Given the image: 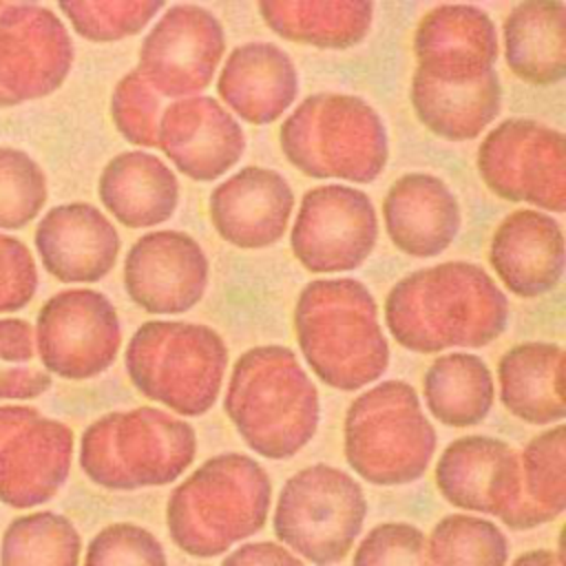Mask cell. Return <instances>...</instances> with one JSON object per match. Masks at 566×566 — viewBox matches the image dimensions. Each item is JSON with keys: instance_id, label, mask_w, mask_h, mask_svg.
Instances as JSON below:
<instances>
[{"instance_id": "obj_1", "label": "cell", "mask_w": 566, "mask_h": 566, "mask_svg": "<svg viewBox=\"0 0 566 566\" xmlns=\"http://www.w3.org/2000/svg\"><path fill=\"white\" fill-rule=\"evenodd\" d=\"M385 323L394 340L416 354L484 347L506 329L509 298L484 268L444 261L394 283Z\"/></svg>"}, {"instance_id": "obj_2", "label": "cell", "mask_w": 566, "mask_h": 566, "mask_svg": "<svg viewBox=\"0 0 566 566\" xmlns=\"http://www.w3.org/2000/svg\"><path fill=\"white\" fill-rule=\"evenodd\" d=\"M294 332L305 363L327 387L363 389L389 365L378 305L356 279L310 281L294 305Z\"/></svg>"}, {"instance_id": "obj_3", "label": "cell", "mask_w": 566, "mask_h": 566, "mask_svg": "<svg viewBox=\"0 0 566 566\" xmlns=\"http://www.w3.org/2000/svg\"><path fill=\"white\" fill-rule=\"evenodd\" d=\"M223 409L243 442L268 460L296 455L321 422L318 389L283 345H259L237 358Z\"/></svg>"}, {"instance_id": "obj_4", "label": "cell", "mask_w": 566, "mask_h": 566, "mask_svg": "<svg viewBox=\"0 0 566 566\" xmlns=\"http://www.w3.org/2000/svg\"><path fill=\"white\" fill-rule=\"evenodd\" d=\"M272 482L245 453H219L179 482L166 502L172 544L186 555L208 559L256 535L270 513Z\"/></svg>"}, {"instance_id": "obj_5", "label": "cell", "mask_w": 566, "mask_h": 566, "mask_svg": "<svg viewBox=\"0 0 566 566\" xmlns=\"http://www.w3.org/2000/svg\"><path fill=\"white\" fill-rule=\"evenodd\" d=\"M285 159L314 179L374 181L389 159L378 111L363 97L323 91L307 95L281 124Z\"/></svg>"}, {"instance_id": "obj_6", "label": "cell", "mask_w": 566, "mask_h": 566, "mask_svg": "<svg viewBox=\"0 0 566 566\" xmlns=\"http://www.w3.org/2000/svg\"><path fill=\"white\" fill-rule=\"evenodd\" d=\"M195 455V429L157 407L111 411L91 422L80 440L82 471L111 491L170 484Z\"/></svg>"}, {"instance_id": "obj_7", "label": "cell", "mask_w": 566, "mask_h": 566, "mask_svg": "<svg viewBox=\"0 0 566 566\" xmlns=\"http://www.w3.org/2000/svg\"><path fill=\"white\" fill-rule=\"evenodd\" d=\"M126 371L146 398L197 418L219 398L228 347L219 332L188 321H146L126 345Z\"/></svg>"}, {"instance_id": "obj_8", "label": "cell", "mask_w": 566, "mask_h": 566, "mask_svg": "<svg viewBox=\"0 0 566 566\" xmlns=\"http://www.w3.org/2000/svg\"><path fill=\"white\" fill-rule=\"evenodd\" d=\"M436 429L405 380H385L349 405L343 451L358 478L376 486L416 482L436 453Z\"/></svg>"}, {"instance_id": "obj_9", "label": "cell", "mask_w": 566, "mask_h": 566, "mask_svg": "<svg viewBox=\"0 0 566 566\" xmlns=\"http://www.w3.org/2000/svg\"><path fill=\"white\" fill-rule=\"evenodd\" d=\"M367 517L363 486L332 464H310L283 484L272 526L285 548L314 566L343 562Z\"/></svg>"}, {"instance_id": "obj_10", "label": "cell", "mask_w": 566, "mask_h": 566, "mask_svg": "<svg viewBox=\"0 0 566 566\" xmlns=\"http://www.w3.org/2000/svg\"><path fill=\"white\" fill-rule=\"evenodd\" d=\"M478 172L506 201H526L546 212L566 208L564 133L528 117L500 122L480 142Z\"/></svg>"}, {"instance_id": "obj_11", "label": "cell", "mask_w": 566, "mask_h": 566, "mask_svg": "<svg viewBox=\"0 0 566 566\" xmlns=\"http://www.w3.org/2000/svg\"><path fill=\"white\" fill-rule=\"evenodd\" d=\"M33 332L44 371L66 380L99 376L115 363L122 345L115 305L91 287L62 290L44 301Z\"/></svg>"}, {"instance_id": "obj_12", "label": "cell", "mask_w": 566, "mask_h": 566, "mask_svg": "<svg viewBox=\"0 0 566 566\" xmlns=\"http://www.w3.org/2000/svg\"><path fill=\"white\" fill-rule=\"evenodd\" d=\"M378 241V217L367 192L325 184L310 188L290 230L296 261L318 274L356 270Z\"/></svg>"}, {"instance_id": "obj_13", "label": "cell", "mask_w": 566, "mask_h": 566, "mask_svg": "<svg viewBox=\"0 0 566 566\" xmlns=\"http://www.w3.org/2000/svg\"><path fill=\"white\" fill-rule=\"evenodd\" d=\"M73 460L69 424L35 407L0 405V502L33 509L49 502L66 482Z\"/></svg>"}, {"instance_id": "obj_14", "label": "cell", "mask_w": 566, "mask_h": 566, "mask_svg": "<svg viewBox=\"0 0 566 566\" xmlns=\"http://www.w3.org/2000/svg\"><path fill=\"white\" fill-rule=\"evenodd\" d=\"M71 66V35L49 7L0 2V108L51 95Z\"/></svg>"}, {"instance_id": "obj_15", "label": "cell", "mask_w": 566, "mask_h": 566, "mask_svg": "<svg viewBox=\"0 0 566 566\" xmlns=\"http://www.w3.org/2000/svg\"><path fill=\"white\" fill-rule=\"evenodd\" d=\"M226 53V33L212 11L172 4L155 22L139 49V75L159 97L201 93Z\"/></svg>"}, {"instance_id": "obj_16", "label": "cell", "mask_w": 566, "mask_h": 566, "mask_svg": "<svg viewBox=\"0 0 566 566\" xmlns=\"http://www.w3.org/2000/svg\"><path fill=\"white\" fill-rule=\"evenodd\" d=\"M436 484L455 509L495 515L520 531L522 471L520 453L509 442L491 436L453 440L436 464Z\"/></svg>"}, {"instance_id": "obj_17", "label": "cell", "mask_w": 566, "mask_h": 566, "mask_svg": "<svg viewBox=\"0 0 566 566\" xmlns=\"http://www.w3.org/2000/svg\"><path fill=\"white\" fill-rule=\"evenodd\" d=\"M210 263L195 237L181 230L142 234L124 259V287L150 314H184L208 287Z\"/></svg>"}, {"instance_id": "obj_18", "label": "cell", "mask_w": 566, "mask_h": 566, "mask_svg": "<svg viewBox=\"0 0 566 566\" xmlns=\"http://www.w3.org/2000/svg\"><path fill=\"white\" fill-rule=\"evenodd\" d=\"M497 31L475 4H438L416 27V73L440 84H471L495 71Z\"/></svg>"}, {"instance_id": "obj_19", "label": "cell", "mask_w": 566, "mask_h": 566, "mask_svg": "<svg viewBox=\"0 0 566 566\" xmlns=\"http://www.w3.org/2000/svg\"><path fill=\"white\" fill-rule=\"evenodd\" d=\"M157 146L195 181L223 177L243 155L241 124L214 97L192 95L164 106L157 128Z\"/></svg>"}, {"instance_id": "obj_20", "label": "cell", "mask_w": 566, "mask_h": 566, "mask_svg": "<svg viewBox=\"0 0 566 566\" xmlns=\"http://www.w3.org/2000/svg\"><path fill=\"white\" fill-rule=\"evenodd\" d=\"M210 221L234 248L261 250L287 230L294 192L287 179L263 166H245L210 192Z\"/></svg>"}, {"instance_id": "obj_21", "label": "cell", "mask_w": 566, "mask_h": 566, "mask_svg": "<svg viewBox=\"0 0 566 566\" xmlns=\"http://www.w3.org/2000/svg\"><path fill=\"white\" fill-rule=\"evenodd\" d=\"M33 241L44 270L62 283L102 281L122 245L113 221L86 201L51 208L40 219Z\"/></svg>"}, {"instance_id": "obj_22", "label": "cell", "mask_w": 566, "mask_h": 566, "mask_svg": "<svg viewBox=\"0 0 566 566\" xmlns=\"http://www.w3.org/2000/svg\"><path fill=\"white\" fill-rule=\"evenodd\" d=\"M489 261L515 296H542L557 287L564 274L562 226L542 210H515L495 228Z\"/></svg>"}, {"instance_id": "obj_23", "label": "cell", "mask_w": 566, "mask_h": 566, "mask_svg": "<svg viewBox=\"0 0 566 566\" xmlns=\"http://www.w3.org/2000/svg\"><path fill=\"white\" fill-rule=\"evenodd\" d=\"M382 219L391 243L418 259L442 254L462 226L455 195L429 172L398 177L382 199Z\"/></svg>"}, {"instance_id": "obj_24", "label": "cell", "mask_w": 566, "mask_h": 566, "mask_svg": "<svg viewBox=\"0 0 566 566\" xmlns=\"http://www.w3.org/2000/svg\"><path fill=\"white\" fill-rule=\"evenodd\" d=\"M219 97L243 122H276L296 99L298 73L292 57L272 42H245L230 51L219 80Z\"/></svg>"}, {"instance_id": "obj_25", "label": "cell", "mask_w": 566, "mask_h": 566, "mask_svg": "<svg viewBox=\"0 0 566 566\" xmlns=\"http://www.w3.org/2000/svg\"><path fill=\"white\" fill-rule=\"evenodd\" d=\"M97 195L106 212L126 228H153L179 206L177 175L159 157L144 150L115 155L102 170Z\"/></svg>"}, {"instance_id": "obj_26", "label": "cell", "mask_w": 566, "mask_h": 566, "mask_svg": "<svg viewBox=\"0 0 566 566\" xmlns=\"http://www.w3.org/2000/svg\"><path fill=\"white\" fill-rule=\"evenodd\" d=\"M500 400L509 413L528 424H559L564 402V349L531 340L511 347L497 363Z\"/></svg>"}, {"instance_id": "obj_27", "label": "cell", "mask_w": 566, "mask_h": 566, "mask_svg": "<svg viewBox=\"0 0 566 566\" xmlns=\"http://www.w3.org/2000/svg\"><path fill=\"white\" fill-rule=\"evenodd\" d=\"M504 55L524 82L548 86L566 75V7L555 0L515 4L504 20Z\"/></svg>"}, {"instance_id": "obj_28", "label": "cell", "mask_w": 566, "mask_h": 566, "mask_svg": "<svg viewBox=\"0 0 566 566\" xmlns=\"http://www.w3.org/2000/svg\"><path fill=\"white\" fill-rule=\"evenodd\" d=\"M409 99L420 124L433 135L449 142H469L500 113V75L491 71L471 84H440L413 73Z\"/></svg>"}, {"instance_id": "obj_29", "label": "cell", "mask_w": 566, "mask_h": 566, "mask_svg": "<svg viewBox=\"0 0 566 566\" xmlns=\"http://www.w3.org/2000/svg\"><path fill=\"white\" fill-rule=\"evenodd\" d=\"M256 9L276 35L316 49H352L374 22L367 0H268Z\"/></svg>"}, {"instance_id": "obj_30", "label": "cell", "mask_w": 566, "mask_h": 566, "mask_svg": "<svg viewBox=\"0 0 566 566\" xmlns=\"http://www.w3.org/2000/svg\"><path fill=\"white\" fill-rule=\"evenodd\" d=\"M429 413L447 427L482 422L495 400V385L486 363L467 352L438 356L422 378Z\"/></svg>"}, {"instance_id": "obj_31", "label": "cell", "mask_w": 566, "mask_h": 566, "mask_svg": "<svg viewBox=\"0 0 566 566\" xmlns=\"http://www.w3.org/2000/svg\"><path fill=\"white\" fill-rule=\"evenodd\" d=\"M566 436L555 424L526 442L520 453L522 515L520 531L557 520L566 506Z\"/></svg>"}, {"instance_id": "obj_32", "label": "cell", "mask_w": 566, "mask_h": 566, "mask_svg": "<svg viewBox=\"0 0 566 566\" xmlns=\"http://www.w3.org/2000/svg\"><path fill=\"white\" fill-rule=\"evenodd\" d=\"M82 537L75 524L53 511L15 517L0 546V566H80Z\"/></svg>"}, {"instance_id": "obj_33", "label": "cell", "mask_w": 566, "mask_h": 566, "mask_svg": "<svg viewBox=\"0 0 566 566\" xmlns=\"http://www.w3.org/2000/svg\"><path fill=\"white\" fill-rule=\"evenodd\" d=\"M433 566H506L509 539L484 517L451 513L436 522L427 537Z\"/></svg>"}, {"instance_id": "obj_34", "label": "cell", "mask_w": 566, "mask_h": 566, "mask_svg": "<svg viewBox=\"0 0 566 566\" xmlns=\"http://www.w3.org/2000/svg\"><path fill=\"white\" fill-rule=\"evenodd\" d=\"M71 27L91 42H115L139 33L161 9V0H64L57 4Z\"/></svg>"}, {"instance_id": "obj_35", "label": "cell", "mask_w": 566, "mask_h": 566, "mask_svg": "<svg viewBox=\"0 0 566 566\" xmlns=\"http://www.w3.org/2000/svg\"><path fill=\"white\" fill-rule=\"evenodd\" d=\"M51 387L38 360L35 332L24 318H0V400H31Z\"/></svg>"}, {"instance_id": "obj_36", "label": "cell", "mask_w": 566, "mask_h": 566, "mask_svg": "<svg viewBox=\"0 0 566 566\" xmlns=\"http://www.w3.org/2000/svg\"><path fill=\"white\" fill-rule=\"evenodd\" d=\"M49 197L46 175L20 148L0 146V230H20L31 223Z\"/></svg>"}, {"instance_id": "obj_37", "label": "cell", "mask_w": 566, "mask_h": 566, "mask_svg": "<svg viewBox=\"0 0 566 566\" xmlns=\"http://www.w3.org/2000/svg\"><path fill=\"white\" fill-rule=\"evenodd\" d=\"M161 97L146 84L137 69L128 71L113 88L111 117L119 135L137 146H157Z\"/></svg>"}, {"instance_id": "obj_38", "label": "cell", "mask_w": 566, "mask_h": 566, "mask_svg": "<svg viewBox=\"0 0 566 566\" xmlns=\"http://www.w3.org/2000/svg\"><path fill=\"white\" fill-rule=\"evenodd\" d=\"M84 566H168L161 542L144 526L115 522L88 542Z\"/></svg>"}, {"instance_id": "obj_39", "label": "cell", "mask_w": 566, "mask_h": 566, "mask_svg": "<svg viewBox=\"0 0 566 566\" xmlns=\"http://www.w3.org/2000/svg\"><path fill=\"white\" fill-rule=\"evenodd\" d=\"M352 566H433L424 533L407 522L376 524L354 551Z\"/></svg>"}, {"instance_id": "obj_40", "label": "cell", "mask_w": 566, "mask_h": 566, "mask_svg": "<svg viewBox=\"0 0 566 566\" xmlns=\"http://www.w3.org/2000/svg\"><path fill=\"white\" fill-rule=\"evenodd\" d=\"M38 290V270L31 250L15 237L0 232V314L29 305Z\"/></svg>"}, {"instance_id": "obj_41", "label": "cell", "mask_w": 566, "mask_h": 566, "mask_svg": "<svg viewBox=\"0 0 566 566\" xmlns=\"http://www.w3.org/2000/svg\"><path fill=\"white\" fill-rule=\"evenodd\" d=\"M221 566H305L290 548L276 542H248L234 548Z\"/></svg>"}, {"instance_id": "obj_42", "label": "cell", "mask_w": 566, "mask_h": 566, "mask_svg": "<svg viewBox=\"0 0 566 566\" xmlns=\"http://www.w3.org/2000/svg\"><path fill=\"white\" fill-rule=\"evenodd\" d=\"M511 566H562V559L548 548H535L515 557Z\"/></svg>"}]
</instances>
